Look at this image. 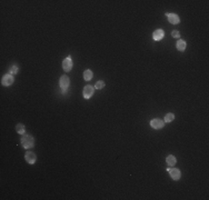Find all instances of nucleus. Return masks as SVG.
Here are the masks:
<instances>
[{"label": "nucleus", "mask_w": 209, "mask_h": 200, "mask_svg": "<svg viewBox=\"0 0 209 200\" xmlns=\"http://www.w3.org/2000/svg\"><path fill=\"white\" fill-rule=\"evenodd\" d=\"M21 144L24 146V148L26 149H29V148H31L33 144H35V140H33V138L31 136H29V135H26L24 137L21 138Z\"/></svg>", "instance_id": "obj_1"}, {"label": "nucleus", "mask_w": 209, "mask_h": 200, "mask_svg": "<svg viewBox=\"0 0 209 200\" xmlns=\"http://www.w3.org/2000/svg\"><path fill=\"white\" fill-rule=\"evenodd\" d=\"M59 85H60V87L62 89V92H66V91H67V88L69 87V85H70L69 78H68L67 76H62V77L60 78V80H59Z\"/></svg>", "instance_id": "obj_2"}, {"label": "nucleus", "mask_w": 209, "mask_h": 200, "mask_svg": "<svg viewBox=\"0 0 209 200\" xmlns=\"http://www.w3.org/2000/svg\"><path fill=\"white\" fill-rule=\"evenodd\" d=\"M62 68H63V70H65L66 72H69L70 70L72 69V60H71V58H70V57L66 58V59L63 60Z\"/></svg>", "instance_id": "obj_3"}, {"label": "nucleus", "mask_w": 209, "mask_h": 200, "mask_svg": "<svg viewBox=\"0 0 209 200\" xmlns=\"http://www.w3.org/2000/svg\"><path fill=\"white\" fill-rule=\"evenodd\" d=\"M13 82V77L12 75H9V74H7L2 77V80H1V83H2V86H10V85H12Z\"/></svg>", "instance_id": "obj_4"}, {"label": "nucleus", "mask_w": 209, "mask_h": 200, "mask_svg": "<svg viewBox=\"0 0 209 200\" xmlns=\"http://www.w3.org/2000/svg\"><path fill=\"white\" fill-rule=\"evenodd\" d=\"M92 94H94V87H91V86H86V87L83 88V97H85L86 99L91 98Z\"/></svg>", "instance_id": "obj_5"}, {"label": "nucleus", "mask_w": 209, "mask_h": 200, "mask_svg": "<svg viewBox=\"0 0 209 200\" xmlns=\"http://www.w3.org/2000/svg\"><path fill=\"white\" fill-rule=\"evenodd\" d=\"M168 171H169L170 177L174 180H179V178H180V170H179V169L171 168V169H168Z\"/></svg>", "instance_id": "obj_6"}, {"label": "nucleus", "mask_w": 209, "mask_h": 200, "mask_svg": "<svg viewBox=\"0 0 209 200\" xmlns=\"http://www.w3.org/2000/svg\"><path fill=\"white\" fill-rule=\"evenodd\" d=\"M150 126L153 129H161L164 127V121H161L160 119H152Z\"/></svg>", "instance_id": "obj_7"}, {"label": "nucleus", "mask_w": 209, "mask_h": 200, "mask_svg": "<svg viewBox=\"0 0 209 200\" xmlns=\"http://www.w3.org/2000/svg\"><path fill=\"white\" fill-rule=\"evenodd\" d=\"M25 159H26V161L28 163H30V165H32V163H35L36 162V159H37V157H36V155L33 153V152H27L26 153V156H25Z\"/></svg>", "instance_id": "obj_8"}, {"label": "nucleus", "mask_w": 209, "mask_h": 200, "mask_svg": "<svg viewBox=\"0 0 209 200\" xmlns=\"http://www.w3.org/2000/svg\"><path fill=\"white\" fill-rule=\"evenodd\" d=\"M167 17H168V20H169V22L172 24V25H177L179 24V17H178L176 13H167Z\"/></svg>", "instance_id": "obj_9"}, {"label": "nucleus", "mask_w": 209, "mask_h": 200, "mask_svg": "<svg viewBox=\"0 0 209 200\" xmlns=\"http://www.w3.org/2000/svg\"><path fill=\"white\" fill-rule=\"evenodd\" d=\"M164 36H165V32H164L162 29H157L156 31L153 32V35H152V37H153L155 40H161L164 38Z\"/></svg>", "instance_id": "obj_10"}, {"label": "nucleus", "mask_w": 209, "mask_h": 200, "mask_svg": "<svg viewBox=\"0 0 209 200\" xmlns=\"http://www.w3.org/2000/svg\"><path fill=\"white\" fill-rule=\"evenodd\" d=\"M166 161H167V163H168V166H170V167L175 166V165H176V162H177V160H176V157L171 156V155L166 158Z\"/></svg>", "instance_id": "obj_11"}, {"label": "nucleus", "mask_w": 209, "mask_h": 200, "mask_svg": "<svg viewBox=\"0 0 209 200\" xmlns=\"http://www.w3.org/2000/svg\"><path fill=\"white\" fill-rule=\"evenodd\" d=\"M186 42H185L184 40H181V39H179L177 41V49L179 50V51H185V49H186Z\"/></svg>", "instance_id": "obj_12"}, {"label": "nucleus", "mask_w": 209, "mask_h": 200, "mask_svg": "<svg viewBox=\"0 0 209 200\" xmlns=\"http://www.w3.org/2000/svg\"><path fill=\"white\" fill-rule=\"evenodd\" d=\"M92 71L91 70H86L85 72H83V79L86 80V81H89V80H91L92 79Z\"/></svg>", "instance_id": "obj_13"}, {"label": "nucleus", "mask_w": 209, "mask_h": 200, "mask_svg": "<svg viewBox=\"0 0 209 200\" xmlns=\"http://www.w3.org/2000/svg\"><path fill=\"white\" fill-rule=\"evenodd\" d=\"M25 126L22 125V124H18V125L16 126V131L20 133V135H24L25 133Z\"/></svg>", "instance_id": "obj_14"}, {"label": "nucleus", "mask_w": 209, "mask_h": 200, "mask_svg": "<svg viewBox=\"0 0 209 200\" xmlns=\"http://www.w3.org/2000/svg\"><path fill=\"white\" fill-rule=\"evenodd\" d=\"M175 118V116H174V113H167L165 116V121L166 122H171L172 120Z\"/></svg>", "instance_id": "obj_15"}, {"label": "nucleus", "mask_w": 209, "mask_h": 200, "mask_svg": "<svg viewBox=\"0 0 209 200\" xmlns=\"http://www.w3.org/2000/svg\"><path fill=\"white\" fill-rule=\"evenodd\" d=\"M18 72V68H17V66L15 65V66H11L10 67V70H9V74H11V75H16Z\"/></svg>", "instance_id": "obj_16"}, {"label": "nucleus", "mask_w": 209, "mask_h": 200, "mask_svg": "<svg viewBox=\"0 0 209 200\" xmlns=\"http://www.w3.org/2000/svg\"><path fill=\"white\" fill-rule=\"evenodd\" d=\"M103 87H105V82L101 81V80L96 83V89H101V88H103Z\"/></svg>", "instance_id": "obj_17"}, {"label": "nucleus", "mask_w": 209, "mask_h": 200, "mask_svg": "<svg viewBox=\"0 0 209 200\" xmlns=\"http://www.w3.org/2000/svg\"><path fill=\"white\" fill-rule=\"evenodd\" d=\"M171 36H172L174 38H179L180 37V33H179L178 31H176V30H174V31L171 32Z\"/></svg>", "instance_id": "obj_18"}]
</instances>
